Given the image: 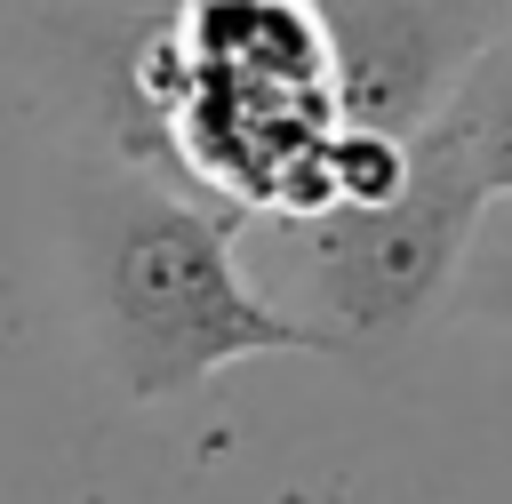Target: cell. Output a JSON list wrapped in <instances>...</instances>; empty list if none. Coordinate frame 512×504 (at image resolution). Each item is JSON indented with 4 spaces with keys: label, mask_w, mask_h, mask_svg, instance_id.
Wrapping results in <instances>:
<instances>
[{
    "label": "cell",
    "mask_w": 512,
    "mask_h": 504,
    "mask_svg": "<svg viewBox=\"0 0 512 504\" xmlns=\"http://www.w3.org/2000/svg\"><path fill=\"white\" fill-rule=\"evenodd\" d=\"M136 80L192 184L240 224L288 232L336 208L344 72L328 0H176Z\"/></svg>",
    "instance_id": "cell-1"
},
{
    "label": "cell",
    "mask_w": 512,
    "mask_h": 504,
    "mask_svg": "<svg viewBox=\"0 0 512 504\" xmlns=\"http://www.w3.org/2000/svg\"><path fill=\"white\" fill-rule=\"evenodd\" d=\"M240 216L224 200H184L152 176H104L80 200V264L104 328V360L128 400L200 392L216 368L256 352H328V336L272 304L240 256Z\"/></svg>",
    "instance_id": "cell-2"
},
{
    "label": "cell",
    "mask_w": 512,
    "mask_h": 504,
    "mask_svg": "<svg viewBox=\"0 0 512 504\" xmlns=\"http://www.w3.org/2000/svg\"><path fill=\"white\" fill-rule=\"evenodd\" d=\"M488 208H496V192L480 184L472 152L448 136V120H432L416 136L408 184L392 200L288 224V256H296V280L312 296L304 320L328 336V352L408 336L440 296H456L472 232Z\"/></svg>",
    "instance_id": "cell-3"
},
{
    "label": "cell",
    "mask_w": 512,
    "mask_h": 504,
    "mask_svg": "<svg viewBox=\"0 0 512 504\" xmlns=\"http://www.w3.org/2000/svg\"><path fill=\"white\" fill-rule=\"evenodd\" d=\"M344 120L376 136H424L464 64L504 32L480 0H328Z\"/></svg>",
    "instance_id": "cell-4"
},
{
    "label": "cell",
    "mask_w": 512,
    "mask_h": 504,
    "mask_svg": "<svg viewBox=\"0 0 512 504\" xmlns=\"http://www.w3.org/2000/svg\"><path fill=\"white\" fill-rule=\"evenodd\" d=\"M440 120H448V136L472 152L480 184H488L496 200H512V24L464 64V80L448 88Z\"/></svg>",
    "instance_id": "cell-5"
},
{
    "label": "cell",
    "mask_w": 512,
    "mask_h": 504,
    "mask_svg": "<svg viewBox=\"0 0 512 504\" xmlns=\"http://www.w3.org/2000/svg\"><path fill=\"white\" fill-rule=\"evenodd\" d=\"M456 312L488 320L512 336V200H496L472 232V256H464V280H456Z\"/></svg>",
    "instance_id": "cell-6"
}]
</instances>
